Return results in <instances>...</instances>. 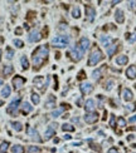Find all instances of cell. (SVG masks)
<instances>
[{
    "mask_svg": "<svg viewBox=\"0 0 136 153\" xmlns=\"http://www.w3.org/2000/svg\"><path fill=\"white\" fill-rule=\"evenodd\" d=\"M108 153H119V150H117V148H115V147H113V148H110V150H108Z\"/></svg>",
    "mask_w": 136,
    "mask_h": 153,
    "instance_id": "44",
    "label": "cell"
},
{
    "mask_svg": "<svg viewBox=\"0 0 136 153\" xmlns=\"http://www.w3.org/2000/svg\"><path fill=\"white\" fill-rule=\"evenodd\" d=\"M48 53H49V49L47 45H40L39 48H37L33 53V64L34 67L38 68L43 64L45 60L48 59Z\"/></svg>",
    "mask_w": 136,
    "mask_h": 153,
    "instance_id": "1",
    "label": "cell"
},
{
    "mask_svg": "<svg viewBox=\"0 0 136 153\" xmlns=\"http://www.w3.org/2000/svg\"><path fill=\"white\" fill-rule=\"evenodd\" d=\"M10 93H11V89H10V87L9 85H5L3 88V90H1V95L4 98H8L10 95Z\"/></svg>",
    "mask_w": 136,
    "mask_h": 153,
    "instance_id": "25",
    "label": "cell"
},
{
    "mask_svg": "<svg viewBox=\"0 0 136 153\" xmlns=\"http://www.w3.org/2000/svg\"><path fill=\"white\" fill-rule=\"evenodd\" d=\"M101 43L103 47H110V44L112 43V38L111 37H107V35H103V37H101Z\"/></svg>",
    "mask_w": 136,
    "mask_h": 153,
    "instance_id": "18",
    "label": "cell"
},
{
    "mask_svg": "<svg viewBox=\"0 0 136 153\" xmlns=\"http://www.w3.org/2000/svg\"><path fill=\"white\" fill-rule=\"evenodd\" d=\"M1 43H3V38L0 37V44H1Z\"/></svg>",
    "mask_w": 136,
    "mask_h": 153,
    "instance_id": "50",
    "label": "cell"
},
{
    "mask_svg": "<svg viewBox=\"0 0 136 153\" xmlns=\"http://www.w3.org/2000/svg\"><path fill=\"white\" fill-rule=\"evenodd\" d=\"M6 59H9V60H11L13 59V57H14V50L13 49H10V48H6Z\"/></svg>",
    "mask_w": 136,
    "mask_h": 153,
    "instance_id": "33",
    "label": "cell"
},
{
    "mask_svg": "<svg viewBox=\"0 0 136 153\" xmlns=\"http://www.w3.org/2000/svg\"><path fill=\"white\" fill-rule=\"evenodd\" d=\"M91 148H92V150H94V151H97V152H101L102 151V148L100 147V146H98V144H94V143H92V144H91V146H90Z\"/></svg>",
    "mask_w": 136,
    "mask_h": 153,
    "instance_id": "41",
    "label": "cell"
},
{
    "mask_svg": "<svg viewBox=\"0 0 136 153\" xmlns=\"http://www.w3.org/2000/svg\"><path fill=\"white\" fill-rule=\"evenodd\" d=\"M85 121L87 122L88 124H92V123H96L98 121V113L96 112H92V113H87L85 116Z\"/></svg>",
    "mask_w": 136,
    "mask_h": 153,
    "instance_id": "7",
    "label": "cell"
},
{
    "mask_svg": "<svg viewBox=\"0 0 136 153\" xmlns=\"http://www.w3.org/2000/svg\"><path fill=\"white\" fill-rule=\"evenodd\" d=\"M115 19L117 23H120V24H122L124 20H125V17H124V11L121 9H117L115 11Z\"/></svg>",
    "mask_w": 136,
    "mask_h": 153,
    "instance_id": "14",
    "label": "cell"
},
{
    "mask_svg": "<svg viewBox=\"0 0 136 153\" xmlns=\"http://www.w3.org/2000/svg\"><path fill=\"white\" fill-rule=\"evenodd\" d=\"M32 101L34 104H38V103L40 102V98H39V95H38L37 93H32Z\"/></svg>",
    "mask_w": 136,
    "mask_h": 153,
    "instance_id": "36",
    "label": "cell"
},
{
    "mask_svg": "<svg viewBox=\"0 0 136 153\" xmlns=\"http://www.w3.org/2000/svg\"><path fill=\"white\" fill-rule=\"evenodd\" d=\"M34 84H35V87L42 88V87H43V78H42V76H37V78H34Z\"/></svg>",
    "mask_w": 136,
    "mask_h": 153,
    "instance_id": "30",
    "label": "cell"
},
{
    "mask_svg": "<svg viewBox=\"0 0 136 153\" xmlns=\"http://www.w3.org/2000/svg\"><path fill=\"white\" fill-rule=\"evenodd\" d=\"M94 101H92V99H88V101L86 102V104H85V109L87 110L88 113H92L93 110H94Z\"/></svg>",
    "mask_w": 136,
    "mask_h": 153,
    "instance_id": "16",
    "label": "cell"
},
{
    "mask_svg": "<svg viewBox=\"0 0 136 153\" xmlns=\"http://www.w3.org/2000/svg\"><path fill=\"white\" fill-rule=\"evenodd\" d=\"M101 73H102L101 69H96V70H94L93 73H92V78H93L94 80H98V79H100V76H101Z\"/></svg>",
    "mask_w": 136,
    "mask_h": 153,
    "instance_id": "35",
    "label": "cell"
},
{
    "mask_svg": "<svg viewBox=\"0 0 136 153\" xmlns=\"http://www.w3.org/2000/svg\"><path fill=\"white\" fill-rule=\"evenodd\" d=\"M126 75L128 79H135L136 78V65H131L127 68L126 70Z\"/></svg>",
    "mask_w": 136,
    "mask_h": 153,
    "instance_id": "13",
    "label": "cell"
},
{
    "mask_svg": "<svg viewBox=\"0 0 136 153\" xmlns=\"http://www.w3.org/2000/svg\"><path fill=\"white\" fill-rule=\"evenodd\" d=\"M20 63H22V68H23V69H28V68H29V62H28V58H26L25 55H22Z\"/></svg>",
    "mask_w": 136,
    "mask_h": 153,
    "instance_id": "24",
    "label": "cell"
},
{
    "mask_svg": "<svg viewBox=\"0 0 136 153\" xmlns=\"http://www.w3.org/2000/svg\"><path fill=\"white\" fill-rule=\"evenodd\" d=\"M14 44H15V47H17V48H23V47H24V43H23L22 40H19V39H15Z\"/></svg>",
    "mask_w": 136,
    "mask_h": 153,
    "instance_id": "39",
    "label": "cell"
},
{
    "mask_svg": "<svg viewBox=\"0 0 136 153\" xmlns=\"http://www.w3.org/2000/svg\"><path fill=\"white\" fill-rule=\"evenodd\" d=\"M128 122H130V123H135L136 122V116H134V117H131L130 119H128Z\"/></svg>",
    "mask_w": 136,
    "mask_h": 153,
    "instance_id": "46",
    "label": "cell"
},
{
    "mask_svg": "<svg viewBox=\"0 0 136 153\" xmlns=\"http://www.w3.org/2000/svg\"><path fill=\"white\" fill-rule=\"evenodd\" d=\"M112 87H113V80H108V82H107V85H106V89H107V90H111Z\"/></svg>",
    "mask_w": 136,
    "mask_h": 153,
    "instance_id": "43",
    "label": "cell"
},
{
    "mask_svg": "<svg viewBox=\"0 0 136 153\" xmlns=\"http://www.w3.org/2000/svg\"><path fill=\"white\" fill-rule=\"evenodd\" d=\"M62 129H63L64 132H73L74 131V127H73V125H71V124L64 123V124H62Z\"/></svg>",
    "mask_w": 136,
    "mask_h": 153,
    "instance_id": "29",
    "label": "cell"
},
{
    "mask_svg": "<svg viewBox=\"0 0 136 153\" xmlns=\"http://www.w3.org/2000/svg\"><path fill=\"white\" fill-rule=\"evenodd\" d=\"M127 62H128V58L126 55H119L116 58V63L119 64V65H126Z\"/></svg>",
    "mask_w": 136,
    "mask_h": 153,
    "instance_id": "17",
    "label": "cell"
},
{
    "mask_svg": "<svg viewBox=\"0 0 136 153\" xmlns=\"http://www.w3.org/2000/svg\"><path fill=\"white\" fill-rule=\"evenodd\" d=\"M122 98H124V101L130 102V101H132V98H134V94H132V92L128 89V88H125L122 90Z\"/></svg>",
    "mask_w": 136,
    "mask_h": 153,
    "instance_id": "12",
    "label": "cell"
},
{
    "mask_svg": "<svg viewBox=\"0 0 136 153\" xmlns=\"http://www.w3.org/2000/svg\"><path fill=\"white\" fill-rule=\"evenodd\" d=\"M11 127H13V129H15L17 132H20L22 129H23V125L22 123H19V122H11Z\"/></svg>",
    "mask_w": 136,
    "mask_h": 153,
    "instance_id": "27",
    "label": "cell"
},
{
    "mask_svg": "<svg viewBox=\"0 0 136 153\" xmlns=\"http://www.w3.org/2000/svg\"><path fill=\"white\" fill-rule=\"evenodd\" d=\"M103 59V54H102V52L98 48H96L91 53L90 58H88V65H96L98 62H101V60Z\"/></svg>",
    "mask_w": 136,
    "mask_h": 153,
    "instance_id": "3",
    "label": "cell"
},
{
    "mask_svg": "<svg viewBox=\"0 0 136 153\" xmlns=\"http://www.w3.org/2000/svg\"><path fill=\"white\" fill-rule=\"evenodd\" d=\"M11 152H13V153H24V147L19 146V144L13 146V147H11Z\"/></svg>",
    "mask_w": 136,
    "mask_h": 153,
    "instance_id": "26",
    "label": "cell"
},
{
    "mask_svg": "<svg viewBox=\"0 0 136 153\" xmlns=\"http://www.w3.org/2000/svg\"><path fill=\"white\" fill-rule=\"evenodd\" d=\"M72 15H73V18H76V19L81 17V10H79V8H78V6L73 8V10H72Z\"/></svg>",
    "mask_w": 136,
    "mask_h": 153,
    "instance_id": "31",
    "label": "cell"
},
{
    "mask_svg": "<svg viewBox=\"0 0 136 153\" xmlns=\"http://www.w3.org/2000/svg\"><path fill=\"white\" fill-rule=\"evenodd\" d=\"M117 48H119V45L117 44H113V45H111V47H110L108 49H107V54L111 57V55H113L115 54V52L117 50Z\"/></svg>",
    "mask_w": 136,
    "mask_h": 153,
    "instance_id": "28",
    "label": "cell"
},
{
    "mask_svg": "<svg viewBox=\"0 0 136 153\" xmlns=\"http://www.w3.org/2000/svg\"><path fill=\"white\" fill-rule=\"evenodd\" d=\"M85 72H83V70H81V72H79V75H78V79H83V78H85Z\"/></svg>",
    "mask_w": 136,
    "mask_h": 153,
    "instance_id": "45",
    "label": "cell"
},
{
    "mask_svg": "<svg viewBox=\"0 0 136 153\" xmlns=\"http://www.w3.org/2000/svg\"><path fill=\"white\" fill-rule=\"evenodd\" d=\"M90 45H91V43H90V40L87 39V38H82V39L79 40V47H81V49L83 52H86L87 49L90 48Z\"/></svg>",
    "mask_w": 136,
    "mask_h": 153,
    "instance_id": "15",
    "label": "cell"
},
{
    "mask_svg": "<svg viewBox=\"0 0 136 153\" xmlns=\"http://www.w3.org/2000/svg\"><path fill=\"white\" fill-rule=\"evenodd\" d=\"M19 104H20V97H18V98H15L14 101H11V103L9 105H8V109H6V112L11 114V116H15L18 112V107Z\"/></svg>",
    "mask_w": 136,
    "mask_h": 153,
    "instance_id": "5",
    "label": "cell"
},
{
    "mask_svg": "<svg viewBox=\"0 0 136 153\" xmlns=\"http://www.w3.org/2000/svg\"><path fill=\"white\" fill-rule=\"evenodd\" d=\"M40 39H42V35H40L39 32H37V30H33L28 37V40L30 43H37V41H39Z\"/></svg>",
    "mask_w": 136,
    "mask_h": 153,
    "instance_id": "9",
    "label": "cell"
},
{
    "mask_svg": "<svg viewBox=\"0 0 136 153\" xmlns=\"http://www.w3.org/2000/svg\"><path fill=\"white\" fill-rule=\"evenodd\" d=\"M64 139H71V136H64Z\"/></svg>",
    "mask_w": 136,
    "mask_h": 153,
    "instance_id": "48",
    "label": "cell"
},
{
    "mask_svg": "<svg viewBox=\"0 0 136 153\" xmlns=\"http://www.w3.org/2000/svg\"><path fill=\"white\" fill-rule=\"evenodd\" d=\"M33 110V107L29 104L28 102H25V103H23L22 104V112L23 113H30Z\"/></svg>",
    "mask_w": 136,
    "mask_h": 153,
    "instance_id": "23",
    "label": "cell"
},
{
    "mask_svg": "<svg viewBox=\"0 0 136 153\" xmlns=\"http://www.w3.org/2000/svg\"><path fill=\"white\" fill-rule=\"evenodd\" d=\"M125 108H126V110H128V112H134L136 107H135V104H127Z\"/></svg>",
    "mask_w": 136,
    "mask_h": 153,
    "instance_id": "42",
    "label": "cell"
},
{
    "mask_svg": "<svg viewBox=\"0 0 136 153\" xmlns=\"http://www.w3.org/2000/svg\"><path fill=\"white\" fill-rule=\"evenodd\" d=\"M14 72V68H13V65H10V64H6L5 67H4V69H3V74L5 75V76H8V75H10L11 73Z\"/></svg>",
    "mask_w": 136,
    "mask_h": 153,
    "instance_id": "22",
    "label": "cell"
},
{
    "mask_svg": "<svg viewBox=\"0 0 136 153\" xmlns=\"http://www.w3.org/2000/svg\"><path fill=\"white\" fill-rule=\"evenodd\" d=\"M45 107H47V108H54V107H56V98H54V95H49L48 101H47V103H45Z\"/></svg>",
    "mask_w": 136,
    "mask_h": 153,
    "instance_id": "19",
    "label": "cell"
},
{
    "mask_svg": "<svg viewBox=\"0 0 136 153\" xmlns=\"http://www.w3.org/2000/svg\"><path fill=\"white\" fill-rule=\"evenodd\" d=\"M1 104H3V102H1V101H0V105H1Z\"/></svg>",
    "mask_w": 136,
    "mask_h": 153,
    "instance_id": "52",
    "label": "cell"
},
{
    "mask_svg": "<svg viewBox=\"0 0 136 153\" xmlns=\"http://www.w3.org/2000/svg\"><path fill=\"white\" fill-rule=\"evenodd\" d=\"M71 153H73V152H71Z\"/></svg>",
    "mask_w": 136,
    "mask_h": 153,
    "instance_id": "53",
    "label": "cell"
},
{
    "mask_svg": "<svg viewBox=\"0 0 136 153\" xmlns=\"http://www.w3.org/2000/svg\"><path fill=\"white\" fill-rule=\"evenodd\" d=\"M72 121H73V122H79V118H77V117H74V118H73V119H72Z\"/></svg>",
    "mask_w": 136,
    "mask_h": 153,
    "instance_id": "47",
    "label": "cell"
},
{
    "mask_svg": "<svg viewBox=\"0 0 136 153\" xmlns=\"http://www.w3.org/2000/svg\"><path fill=\"white\" fill-rule=\"evenodd\" d=\"M86 14H87V19H88V21H93L94 20V15H96V11L92 6L87 5L86 6Z\"/></svg>",
    "mask_w": 136,
    "mask_h": 153,
    "instance_id": "11",
    "label": "cell"
},
{
    "mask_svg": "<svg viewBox=\"0 0 136 153\" xmlns=\"http://www.w3.org/2000/svg\"><path fill=\"white\" fill-rule=\"evenodd\" d=\"M126 38H127L128 43H134L136 40V34H126Z\"/></svg>",
    "mask_w": 136,
    "mask_h": 153,
    "instance_id": "37",
    "label": "cell"
},
{
    "mask_svg": "<svg viewBox=\"0 0 136 153\" xmlns=\"http://www.w3.org/2000/svg\"><path fill=\"white\" fill-rule=\"evenodd\" d=\"M79 89H81L82 92V94H90V93H92V90H93V85L91 83H82L81 85H79Z\"/></svg>",
    "mask_w": 136,
    "mask_h": 153,
    "instance_id": "8",
    "label": "cell"
},
{
    "mask_svg": "<svg viewBox=\"0 0 136 153\" xmlns=\"http://www.w3.org/2000/svg\"><path fill=\"white\" fill-rule=\"evenodd\" d=\"M83 53H85V52L81 49V47H79V45H76V47L72 48V50L69 52V54H67V55H69L71 58L74 60V62H78V60L82 59Z\"/></svg>",
    "mask_w": 136,
    "mask_h": 153,
    "instance_id": "4",
    "label": "cell"
},
{
    "mask_svg": "<svg viewBox=\"0 0 136 153\" xmlns=\"http://www.w3.org/2000/svg\"><path fill=\"white\" fill-rule=\"evenodd\" d=\"M1 85H3V79L0 78V87H1Z\"/></svg>",
    "mask_w": 136,
    "mask_h": 153,
    "instance_id": "49",
    "label": "cell"
},
{
    "mask_svg": "<svg viewBox=\"0 0 136 153\" xmlns=\"http://www.w3.org/2000/svg\"><path fill=\"white\" fill-rule=\"evenodd\" d=\"M67 108V104H62V107H60L59 109H56V110H53L52 112V117H54V118H57V117H59L60 114L63 113V110Z\"/></svg>",
    "mask_w": 136,
    "mask_h": 153,
    "instance_id": "21",
    "label": "cell"
},
{
    "mask_svg": "<svg viewBox=\"0 0 136 153\" xmlns=\"http://www.w3.org/2000/svg\"><path fill=\"white\" fill-rule=\"evenodd\" d=\"M110 125H111L112 128H115V127H116V117L113 116V114L111 116V119H110Z\"/></svg>",
    "mask_w": 136,
    "mask_h": 153,
    "instance_id": "40",
    "label": "cell"
},
{
    "mask_svg": "<svg viewBox=\"0 0 136 153\" xmlns=\"http://www.w3.org/2000/svg\"><path fill=\"white\" fill-rule=\"evenodd\" d=\"M117 124L120 125V127H125V125H126V121H125V118H122V117H120L119 119H117Z\"/></svg>",
    "mask_w": 136,
    "mask_h": 153,
    "instance_id": "38",
    "label": "cell"
},
{
    "mask_svg": "<svg viewBox=\"0 0 136 153\" xmlns=\"http://www.w3.org/2000/svg\"><path fill=\"white\" fill-rule=\"evenodd\" d=\"M24 83H25V79L23 78V76H20V75H17V76H14L13 78V85H14V88L15 89H20V88L24 85Z\"/></svg>",
    "mask_w": 136,
    "mask_h": 153,
    "instance_id": "6",
    "label": "cell"
},
{
    "mask_svg": "<svg viewBox=\"0 0 136 153\" xmlns=\"http://www.w3.org/2000/svg\"><path fill=\"white\" fill-rule=\"evenodd\" d=\"M0 59H1V50H0Z\"/></svg>",
    "mask_w": 136,
    "mask_h": 153,
    "instance_id": "51",
    "label": "cell"
},
{
    "mask_svg": "<svg viewBox=\"0 0 136 153\" xmlns=\"http://www.w3.org/2000/svg\"><path fill=\"white\" fill-rule=\"evenodd\" d=\"M28 152L29 153H39L40 152V148L38 147V146H30L28 148Z\"/></svg>",
    "mask_w": 136,
    "mask_h": 153,
    "instance_id": "34",
    "label": "cell"
},
{
    "mask_svg": "<svg viewBox=\"0 0 136 153\" xmlns=\"http://www.w3.org/2000/svg\"><path fill=\"white\" fill-rule=\"evenodd\" d=\"M68 43H69V37L67 35H57L52 39V45L57 48H64L68 45Z\"/></svg>",
    "mask_w": 136,
    "mask_h": 153,
    "instance_id": "2",
    "label": "cell"
},
{
    "mask_svg": "<svg viewBox=\"0 0 136 153\" xmlns=\"http://www.w3.org/2000/svg\"><path fill=\"white\" fill-rule=\"evenodd\" d=\"M26 134L28 136H30L33 139H35V141H38V142H40V137H39V133H38L35 129L34 128H32V127H26Z\"/></svg>",
    "mask_w": 136,
    "mask_h": 153,
    "instance_id": "10",
    "label": "cell"
},
{
    "mask_svg": "<svg viewBox=\"0 0 136 153\" xmlns=\"http://www.w3.org/2000/svg\"><path fill=\"white\" fill-rule=\"evenodd\" d=\"M8 147H9V143L8 142H3L0 144V153H6Z\"/></svg>",
    "mask_w": 136,
    "mask_h": 153,
    "instance_id": "32",
    "label": "cell"
},
{
    "mask_svg": "<svg viewBox=\"0 0 136 153\" xmlns=\"http://www.w3.org/2000/svg\"><path fill=\"white\" fill-rule=\"evenodd\" d=\"M56 125H57L56 123L51 124V128L45 132V139H51L52 137H53V134H54V127H56Z\"/></svg>",
    "mask_w": 136,
    "mask_h": 153,
    "instance_id": "20",
    "label": "cell"
}]
</instances>
